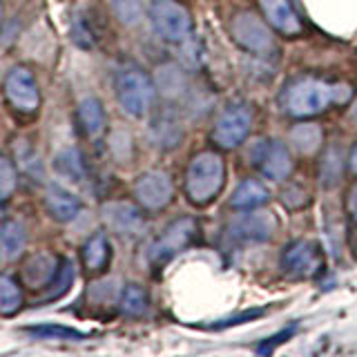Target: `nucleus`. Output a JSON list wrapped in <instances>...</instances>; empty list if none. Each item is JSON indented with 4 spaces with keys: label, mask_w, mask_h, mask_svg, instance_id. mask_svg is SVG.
I'll return each instance as SVG.
<instances>
[{
    "label": "nucleus",
    "mask_w": 357,
    "mask_h": 357,
    "mask_svg": "<svg viewBox=\"0 0 357 357\" xmlns=\"http://www.w3.org/2000/svg\"><path fill=\"white\" fill-rule=\"evenodd\" d=\"M349 96V87L333 85L319 78H299V81L290 83L284 94V107L288 114L297 119L317 116L333 103Z\"/></svg>",
    "instance_id": "f257e3e1"
},
{
    "label": "nucleus",
    "mask_w": 357,
    "mask_h": 357,
    "mask_svg": "<svg viewBox=\"0 0 357 357\" xmlns=\"http://www.w3.org/2000/svg\"><path fill=\"white\" fill-rule=\"evenodd\" d=\"M103 219L112 230L123 237H137L145 226L143 215L130 204H107L103 208Z\"/></svg>",
    "instance_id": "f8f14e48"
},
{
    "label": "nucleus",
    "mask_w": 357,
    "mask_h": 357,
    "mask_svg": "<svg viewBox=\"0 0 357 357\" xmlns=\"http://www.w3.org/2000/svg\"><path fill=\"white\" fill-rule=\"evenodd\" d=\"M275 232V219L268 212L245 215L230 223V234L241 241H266Z\"/></svg>",
    "instance_id": "ddd939ff"
},
{
    "label": "nucleus",
    "mask_w": 357,
    "mask_h": 357,
    "mask_svg": "<svg viewBox=\"0 0 357 357\" xmlns=\"http://www.w3.org/2000/svg\"><path fill=\"white\" fill-rule=\"evenodd\" d=\"M56 170L61 174L74 178V181H81L83 174H85V165H83V159L81 154L76 150H63L59 156H56Z\"/></svg>",
    "instance_id": "a878e982"
},
{
    "label": "nucleus",
    "mask_w": 357,
    "mask_h": 357,
    "mask_svg": "<svg viewBox=\"0 0 357 357\" xmlns=\"http://www.w3.org/2000/svg\"><path fill=\"white\" fill-rule=\"evenodd\" d=\"M78 123H81L83 132L87 137H96V134L103 132L105 128V112L103 105L98 103L96 98H83L81 105H78Z\"/></svg>",
    "instance_id": "aec40b11"
},
{
    "label": "nucleus",
    "mask_w": 357,
    "mask_h": 357,
    "mask_svg": "<svg viewBox=\"0 0 357 357\" xmlns=\"http://www.w3.org/2000/svg\"><path fill=\"white\" fill-rule=\"evenodd\" d=\"M56 271H59V268H56V261L52 259V257L38 255V257H31V259L27 261L22 275H25V282L29 286L43 288V286H50V282L54 279Z\"/></svg>",
    "instance_id": "412c9836"
},
{
    "label": "nucleus",
    "mask_w": 357,
    "mask_h": 357,
    "mask_svg": "<svg viewBox=\"0 0 357 357\" xmlns=\"http://www.w3.org/2000/svg\"><path fill=\"white\" fill-rule=\"evenodd\" d=\"M152 139L161 150H172L183 139V128L172 114H159L152 121Z\"/></svg>",
    "instance_id": "6ab92c4d"
},
{
    "label": "nucleus",
    "mask_w": 357,
    "mask_h": 357,
    "mask_svg": "<svg viewBox=\"0 0 357 357\" xmlns=\"http://www.w3.org/2000/svg\"><path fill=\"white\" fill-rule=\"evenodd\" d=\"M112 9H114L116 18L123 25H139L143 18V5L141 0H112Z\"/></svg>",
    "instance_id": "cd10ccee"
},
{
    "label": "nucleus",
    "mask_w": 357,
    "mask_h": 357,
    "mask_svg": "<svg viewBox=\"0 0 357 357\" xmlns=\"http://www.w3.org/2000/svg\"><path fill=\"white\" fill-rule=\"evenodd\" d=\"M226 181V163L217 152L197 154L185 174V192L195 206H206L215 199Z\"/></svg>",
    "instance_id": "f03ea898"
},
{
    "label": "nucleus",
    "mask_w": 357,
    "mask_h": 357,
    "mask_svg": "<svg viewBox=\"0 0 357 357\" xmlns=\"http://www.w3.org/2000/svg\"><path fill=\"white\" fill-rule=\"evenodd\" d=\"M72 36H74V40H76L78 45H81V47H85V50L94 47V31H92V27L87 25V20L81 18V16H78V18L74 20Z\"/></svg>",
    "instance_id": "7c9ffc66"
},
{
    "label": "nucleus",
    "mask_w": 357,
    "mask_h": 357,
    "mask_svg": "<svg viewBox=\"0 0 357 357\" xmlns=\"http://www.w3.org/2000/svg\"><path fill=\"white\" fill-rule=\"evenodd\" d=\"M282 268L293 277H315L324 268V255L315 241H293L282 255Z\"/></svg>",
    "instance_id": "6e6552de"
},
{
    "label": "nucleus",
    "mask_w": 357,
    "mask_h": 357,
    "mask_svg": "<svg viewBox=\"0 0 357 357\" xmlns=\"http://www.w3.org/2000/svg\"><path fill=\"white\" fill-rule=\"evenodd\" d=\"M268 199H271V195H268L266 185L255 181V178H248V181L239 183V188L232 192L230 206L234 210H257V208H261Z\"/></svg>",
    "instance_id": "f3484780"
},
{
    "label": "nucleus",
    "mask_w": 357,
    "mask_h": 357,
    "mask_svg": "<svg viewBox=\"0 0 357 357\" xmlns=\"http://www.w3.org/2000/svg\"><path fill=\"white\" fill-rule=\"evenodd\" d=\"M5 96L22 114H31L40 105V92L36 78L31 76L27 67H14L5 78Z\"/></svg>",
    "instance_id": "0eeeda50"
},
{
    "label": "nucleus",
    "mask_w": 357,
    "mask_h": 357,
    "mask_svg": "<svg viewBox=\"0 0 357 357\" xmlns=\"http://www.w3.org/2000/svg\"><path fill=\"white\" fill-rule=\"evenodd\" d=\"M197 234V221L195 219H178L170 223L159 239L152 243L150 248V264L152 266H163L176 257L181 250H185L192 243Z\"/></svg>",
    "instance_id": "39448f33"
},
{
    "label": "nucleus",
    "mask_w": 357,
    "mask_h": 357,
    "mask_svg": "<svg viewBox=\"0 0 357 357\" xmlns=\"http://www.w3.org/2000/svg\"><path fill=\"white\" fill-rule=\"evenodd\" d=\"M27 245V232L20 221H5L0 226V259L3 261H16L25 252Z\"/></svg>",
    "instance_id": "dca6fc26"
},
{
    "label": "nucleus",
    "mask_w": 357,
    "mask_h": 357,
    "mask_svg": "<svg viewBox=\"0 0 357 357\" xmlns=\"http://www.w3.org/2000/svg\"><path fill=\"white\" fill-rule=\"evenodd\" d=\"M230 33L243 50L252 54H268L273 50V33L255 11H239L230 22Z\"/></svg>",
    "instance_id": "423d86ee"
},
{
    "label": "nucleus",
    "mask_w": 357,
    "mask_h": 357,
    "mask_svg": "<svg viewBox=\"0 0 357 357\" xmlns=\"http://www.w3.org/2000/svg\"><path fill=\"white\" fill-rule=\"evenodd\" d=\"M16 183H18V174H16L14 163H11L7 156H0V201H5L14 195Z\"/></svg>",
    "instance_id": "c756f323"
},
{
    "label": "nucleus",
    "mask_w": 357,
    "mask_h": 357,
    "mask_svg": "<svg viewBox=\"0 0 357 357\" xmlns=\"http://www.w3.org/2000/svg\"><path fill=\"white\" fill-rule=\"evenodd\" d=\"M252 126V114L248 107L243 105H230L223 109L219 116L215 130H212V139H215L221 148H237L245 141Z\"/></svg>",
    "instance_id": "1a4fd4ad"
},
{
    "label": "nucleus",
    "mask_w": 357,
    "mask_h": 357,
    "mask_svg": "<svg viewBox=\"0 0 357 357\" xmlns=\"http://www.w3.org/2000/svg\"><path fill=\"white\" fill-rule=\"evenodd\" d=\"M27 333H31L33 337H38V340H65V342L85 340V333L70 328V326H61V324H40V326H29Z\"/></svg>",
    "instance_id": "b1692460"
},
{
    "label": "nucleus",
    "mask_w": 357,
    "mask_h": 357,
    "mask_svg": "<svg viewBox=\"0 0 357 357\" xmlns=\"http://www.w3.org/2000/svg\"><path fill=\"white\" fill-rule=\"evenodd\" d=\"M134 197L139 199V204L145 210H161L170 204L174 197L172 178L159 170L145 172L137 178V183H134Z\"/></svg>",
    "instance_id": "9d476101"
},
{
    "label": "nucleus",
    "mask_w": 357,
    "mask_h": 357,
    "mask_svg": "<svg viewBox=\"0 0 357 357\" xmlns=\"http://www.w3.org/2000/svg\"><path fill=\"white\" fill-rule=\"evenodd\" d=\"M148 16L154 31L167 43H185L192 33V16L174 0H152Z\"/></svg>",
    "instance_id": "20e7f679"
},
{
    "label": "nucleus",
    "mask_w": 357,
    "mask_h": 357,
    "mask_svg": "<svg viewBox=\"0 0 357 357\" xmlns=\"http://www.w3.org/2000/svg\"><path fill=\"white\" fill-rule=\"evenodd\" d=\"M114 87H116V98L126 114L143 116L145 112L152 107L156 89H154L152 78L143 70H139V67H134V65L121 67L116 72Z\"/></svg>",
    "instance_id": "7ed1b4c3"
},
{
    "label": "nucleus",
    "mask_w": 357,
    "mask_h": 357,
    "mask_svg": "<svg viewBox=\"0 0 357 357\" xmlns=\"http://www.w3.org/2000/svg\"><path fill=\"white\" fill-rule=\"evenodd\" d=\"M109 241L103 232H96L94 237H89L83 245V266L87 273H100L105 271L109 264Z\"/></svg>",
    "instance_id": "a211bd4d"
},
{
    "label": "nucleus",
    "mask_w": 357,
    "mask_h": 357,
    "mask_svg": "<svg viewBox=\"0 0 357 357\" xmlns=\"http://www.w3.org/2000/svg\"><path fill=\"white\" fill-rule=\"evenodd\" d=\"M0 25H3V7H0Z\"/></svg>",
    "instance_id": "72a5a7b5"
},
{
    "label": "nucleus",
    "mask_w": 357,
    "mask_h": 357,
    "mask_svg": "<svg viewBox=\"0 0 357 357\" xmlns=\"http://www.w3.org/2000/svg\"><path fill=\"white\" fill-rule=\"evenodd\" d=\"M74 282V264L72 261H61V268L56 271L54 279L50 282V293L45 295V299H56L61 297L63 293H67V288L72 286Z\"/></svg>",
    "instance_id": "c85d7f7f"
},
{
    "label": "nucleus",
    "mask_w": 357,
    "mask_h": 357,
    "mask_svg": "<svg viewBox=\"0 0 357 357\" xmlns=\"http://www.w3.org/2000/svg\"><path fill=\"white\" fill-rule=\"evenodd\" d=\"M45 206L56 221H72L81 212V201L70 190H65L59 183H50L45 192Z\"/></svg>",
    "instance_id": "4468645a"
},
{
    "label": "nucleus",
    "mask_w": 357,
    "mask_h": 357,
    "mask_svg": "<svg viewBox=\"0 0 357 357\" xmlns=\"http://www.w3.org/2000/svg\"><path fill=\"white\" fill-rule=\"evenodd\" d=\"M290 143L301 154H312L321 143V130L315 123H299L290 130Z\"/></svg>",
    "instance_id": "4be33fe9"
},
{
    "label": "nucleus",
    "mask_w": 357,
    "mask_h": 357,
    "mask_svg": "<svg viewBox=\"0 0 357 357\" xmlns=\"http://www.w3.org/2000/svg\"><path fill=\"white\" fill-rule=\"evenodd\" d=\"M264 16L271 25L286 33V36H295L301 31V22L299 16L295 14V9L290 7V0H259Z\"/></svg>",
    "instance_id": "2eb2a0df"
},
{
    "label": "nucleus",
    "mask_w": 357,
    "mask_h": 357,
    "mask_svg": "<svg viewBox=\"0 0 357 357\" xmlns=\"http://www.w3.org/2000/svg\"><path fill=\"white\" fill-rule=\"evenodd\" d=\"M349 215H351V219L357 223V183L353 185L351 195H349Z\"/></svg>",
    "instance_id": "2f4dec72"
},
{
    "label": "nucleus",
    "mask_w": 357,
    "mask_h": 357,
    "mask_svg": "<svg viewBox=\"0 0 357 357\" xmlns=\"http://www.w3.org/2000/svg\"><path fill=\"white\" fill-rule=\"evenodd\" d=\"M156 81H159V87L165 96H178L183 94V87H185V81H183V74L176 70V67H161L159 74H156Z\"/></svg>",
    "instance_id": "bb28decb"
},
{
    "label": "nucleus",
    "mask_w": 357,
    "mask_h": 357,
    "mask_svg": "<svg viewBox=\"0 0 357 357\" xmlns=\"http://www.w3.org/2000/svg\"><path fill=\"white\" fill-rule=\"evenodd\" d=\"M22 304L18 284L7 275H0V315H14Z\"/></svg>",
    "instance_id": "393cba45"
},
{
    "label": "nucleus",
    "mask_w": 357,
    "mask_h": 357,
    "mask_svg": "<svg viewBox=\"0 0 357 357\" xmlns=\"http://www.w3.org/2000/svg\"><path fill=\"white\" fill-rule=\"evenodd\" d=\"M349 165H351V170L357 174V143H355V148L351 150V156H349Z\"/></svg>",
    "instance_id": "473e14b6"
},
{
    "label": "nucleus",
    "mask_w": 357,
    "mask_h": 357,
    "mask_svg": "<svg viewBox=\"0 0 357 357\" xmlns=\"http://www.w3.org/2000/svg\"><path fill=\"white\" fill-rule=\"evenodd\" d=\"M252 163L275 181H282L293 170V161H290V152L284 143L279 141H261L252 152Z\"/></svg>",
    "instance_id": "9b49d317"
},
{
    "label": "nucleus",
    "mask_w": 357,
    "mask_h": 357,
    "mask_svg": "<svg viewBox=\"0 0 357 357\" xmlns=\"http://www.w3.org/2000/svg\"><path fill=\"white\" fill-rule=\"evenodd\" d=\"M121 310L130 317H139L148 310V295L139 284H130L126 286V290L121 293Z\"/></svg>",
    "instance_id": "5701e85b"
}]
</instances>
